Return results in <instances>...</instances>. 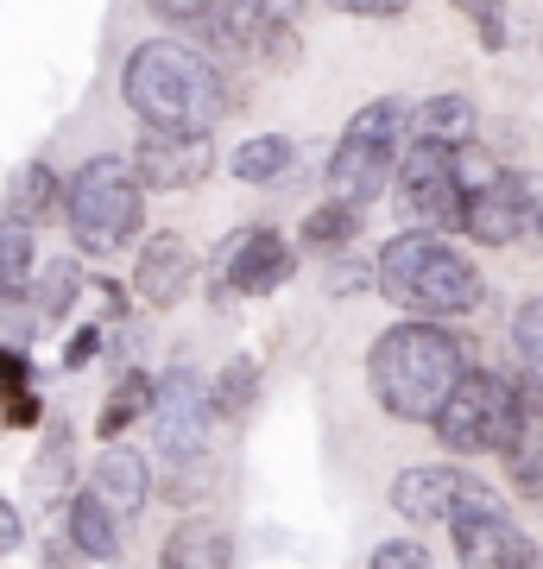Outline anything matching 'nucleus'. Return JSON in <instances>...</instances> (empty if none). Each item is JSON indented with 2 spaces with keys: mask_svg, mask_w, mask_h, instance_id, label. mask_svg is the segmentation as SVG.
I'll return each instance as SVG.
<instances>
[{
  "mask_svg": "<svg viewBox=\"0 0 543 569\" xmlns=\"http://www.w3.org/2000/svg\"><path fill=\"white\" fill-rule=\"evenodd\" d=\"M121 96L159 133H215V121L228 114V89L215 58L183 39L133 44V58L121 70Z\"/></svg>",
  "mask_w": 543,
  "mask_h": 569,
  "instance_id": "1",
  "label": "nucleus"
},
{
  "mask_svg": "<svg viewBox=\"0 0 543 569\" xmlns=\"http://www.w3.org/2000/svg\"><path fill=\"white\" fill-rule=\"evenodd\" d=\"M462 373H467L462 342H455L443 323H423V317L392 323L380 342H373V355H366L373 399H380L399 425H436L443 406L455 399V387H462Z\"/></svg>",
  "mask_w": 543,
  "mask_h": 569,
  "instance_id": "2",
  "label": "nucleus"
},
{
  "mask_svg": "<svg viewBox=\"0 0 543 569\" xmlns=\"http://www.w3.org/2000/svg\"><path fill=\"white\" fill-rule=\"evenodd\" d=\"M373 284H380L385 305H399L404 317H467V310L486 305V279L474 272L462 247L449 234H430V228H404L380 247L373 260Z\"/></svg>",
  "mask_w": 543,
  "mask_h": 569,
  "instance_id": "3",
  "label": "nucleus"
},
{
  "mask_svg": "<svg viewBox=\"0 0 543 569\" xmlns=\"http://www.w3.org/2000/svg\"><path fill=\"white\" fill-rule=\"evenodd\" d=\"M63 216H70L77 253H89V260H114L121 247H133L140 228H145V183H140V171H133V159L95 152V159L70 178Z\"/></svg>",
  "mask_w": 543,
  "mask_h": 569,
  "instance_id": "4",
  "label": "nucleus"
},
{
  "mask_svg": "<svg viewBox=\"0 0 543 569\" xmlns=\"http://www.w3.org/2000/svg\"><path fill=\"white\" fill-rule=\"evenodd\" d=\"M411 127V108L392 102V96H380V102H366L354 121L342 127V140H335V152H329V197L335 203H380L385 190L399 183V133Z\"/></svg>",
  "mask_w": 543,
  "mask_h": 569,
  "instance_id": "5",
  "label": "nucleus"
},
{
  "mask_svg": "<svg viewBox=\"0 0 543 569\" xmlns=\"http://www.w3.org/2000/svg\"><path fill=\"white\" fill-rule=\"evenodd\" d=\"M519 399H524V380H505V373H486V367H467L455 399L443 406L436 418V443L449 456H500L505 449V430L519 418Z\"/></svg>",
  "mask_w": 543,
  "mask_h": 569,
  "instance_id": "6",
  "label": "nucleus"
},
{
  "mask_svg": "<svg viewBox=\"0 0 543 569\" xmlns=\"http://www.w3.org/2000/svg\"><path fill=\"white\" fill-rule=\"evenodd\" d=\"M392 190H399L404 222L430 228V234H462L467 228V183H462V152L455 146L411 140Z\"/></svg>",
  "mask_w": 543,
  "mask_h": 569,
  "instance_id": "7",
  "label": "nucleus"
},
{
  "mask_svg": "<svg viewBox=\"0 0 543 569\" xmlns=\"http://www.w3.org/2000/svg\"><path fill=\"white\" fill-rule=\"evenodd\" d=\"M449 531H455L462 569H543V550L524 538V526L512 519V507H505L486 481L467 488V500L455 507Z\"/></svg>",
  "mask_w": 543,
  "mask_h": 569,
  "instance_id": "8",
  "label": "nucleus"
},
{
  "mask_svg": "<svg viewBox=\"0 0 543 569\" xmlns=\"http://www.w3.org/2000/svg\"><path fill=\"white\" fill-rule=\"evenodd\" d=\"M291 272H298L291 241H284L279 228L247 222L215 247V305L222 298H272L279 284H291Z\"/></svg>",
  "mask_w": 543,
  "mask_h": 569,
  "instance_id": "9",
  "label": "nucleus"
},
{
  "mask_svg": "<svg viewBox=\"0 0 543 569\" xmlns=\"http://www.w3.org/2000/svg\"><path fill=\"white\" fill-rule=\"evenodd\" d=\"M215 425L222 411L209 399L197 367H171L159 380V399H152V430H159V449L171 462H202L209 443H215Z\"/></svg>",
  "mask_w": 543,
  "mask_h": 569,
  "instance_id": "10",
  "label": "nucleus"
},
{
  "mask_svg": "<svg viewBox=\"0 0 543 569\" xmlns=\"http://www.w3.org/2000/svg\"><path fill=\"white\" fill-rule=\"evenodd\" d=\"M133 171L145 190H197L215 171V140L209 133H159L145 127V140L133 146Z\"/></svg>",
  "mask_w": 543,
  "mask_h": 569,
  "instance_id": "11",
  "label": "nucleus"
},
{
  "mask_svg": "<svg viewBox=\"0 0 543 569\" xmlns=\"http://www.w3.org/2000/svg\"><path fill=\"white\" fill-rule=\"evenodd\" d=\"M474 475H462L455 462H418V468H399L392 481V512L411 519V526H449L455 507L467 500Z\"/></svg>",
  "mask_w": 543,
  "mask_h": 569,
  "instance_id": "12",
  "label": "nucleus"
},
{
  "mask_svg": "<svg viewBox=\"0 0 543 569\" xmlns=\"http://www.w3.org/2000/svg\"><path fill=\"white\" fill-rule=\"evenodd\" d=\"M531 228V183L519 171H500V178L467 197V241L474 247H512Z\"/></svg>",
  "mask_w": 543,
  "mask_h": 569,
  "instance_id": "13",
  "label": "nucleus"
},
{
  "mask_svg": "<svg viewBox=\"0 0 543 569\" xmlns=\"http://www.w3.org/2000/svg\"><path fill=\"white\" fill-rule=\"evenodd\" d=\"M190 284H197V253L183 234H152L140 247V266H133V291H140V305L152 310H171L190 298Z\"/></svg>",
  "mask_w": 543,
  "mask_h": 569,
  "instance_id": "14",
  "label": "nucleus"
},
{
  "mask_svg": "<svg viewBox=\"0 0 543 569\" xmlns=\"http://www.w3.org/2000/svg\"><path fill=\"white\" fill-rule=\"evenodd\" d=\"M505 481L524 493V500H543V399L537 387L524 380V399H519V418H512V430H505Z\"/></svg>",
  "mask_w": 543,
  "mask_h": 569,
  "instance_id": "15",
  "label": "nucleus"
},
{
  "mask_svg": "<svg viewBox=\"0 0 543 569\" xmlns=\"http://www.w3.org/2000/svg\"><path fill=\"white\" fill-rule=\"evenodd\" d=\"M89 493H101L121 519H140L145 500H152L145 456H140V449H127V443H108V449H101V462H95V475H89Z\"/></svg>",
  "mask_w": 543,
  "mask_h": 569,
  "instance_id": "16",
  "label": "nucleus"
},
{
  "mask_svg": "<svg viewBox=\"0 0 543 569\" xmlns=\"http://www.w3.org/2000/svg\"><path fill=\"white\" fill-rule=\"evenodd\" d=\"M159 569H234V538L215 519H183L159 545Z\"/></svg>",
  "mask_w": 543,
  "mask_h": 569,
  "instance_id": "17",
  "label": "nucleus"
},
{
  "mask_svg": "<svg viewBox=\"0 0 543 569\" xmlns=\"http://www.w3.org/2000/svg\"><path fill=\"white\" fill-rule=\"evenodd\" d=\"M121 512L108 507L101 493H77L70 500V519H63V531L77 538V550L89 557V563H121Z\"/></svg>",
  "mask_w": 543,
  "mask_h": 569,
  "instance_id": "18",
  "label": "nucleus"
},
{
  "mask_svg": "<svg viewBox=\"0 0 543 569\" xmlns=\"http://www.w3.org/2000/svg\"><path fill=\"white\" fill-rule=\"evenodd\" d=\"M63 197H70V183H63L44 159H32V164L13 171V183H7V216L26 222V228H39V222H51V216L63 209Z\"/></svg>",
  "mask_w": 543,
  "mask_h": 569,
  "instance_id": "19",
  "label": "nucleus"
},
{
  "mask_svg": "<svg viewBox=\"0 0 543 569\" xmlns=\"http://www.w3.org/2000/svg\"><path fill=\"white\" fill-rule=\"evenodd\" d=\"M474 127H481V114H474V102L467 96H423L418 108H411V140H430V146H474Z\"/></svg>",
  "mask_w": 543,
  "mask_h": 569,
  "instance_id": "20",
  "label": "nucleus"
},
{
  "mask_svg": "<svg viewBox=\"0 0 543 569\" xmlns=\"http://www.w3.org/2000/svg\"><path fill=\"white\" fill-rule=\"evenodd\" d=\"M152 399H159V380L127 367L121 387L108 392V406H101V425H95V430H101V443H121V430H133L140 418H152Z\"/></svg>",
  "mask_w": 543,
  "mask_h": 569,
  "instance_id": "21",
  "label": "nucleus"
},
{
  "mask_svg": "<svg viewBox=\"0 0 543 569\" xmlns=\"http://www.w3.org/2000/svg\"><path fill=\"white\" fill-rule=\"evenodd\" d=\"M291 159H298V146L284 140V133H253V140H241L228 152V171L241 183H279L291 171Z\"/></svg>",
  "mask_w": 543,
  "mask_h": 569,
  "instance_id": "22",
  "label": "nucleus"
},
{
  "mask_svg": "<svg viewBox=\"0 0 543 569\" xmlns=\"http://www.w3.org/2000/svg\"><path fill=\"white\" fill-rule=\"evenodd\" d=\"M32 228L26 222H0V305H20V298H32Z\"/></svg>",
  "mask_w": 543,
  "mask_h": 569,
  "instance_id": "23",
  "label": "nucleus"
},
{
  "mask_svg": "<svg viewBox=\"0 0 543 569\" xmlns=\"http://www.w3.org/2000/svg\"><path fill=\"white\" fill-rule=\"evenodd\" d=\"M354 234H361V209L335 203V197H322V203L303 216V228H298V241L310 247V253H335V247H348Z\"/></svg>",
  "mask_w": 543,
  "mask_h": 569,
  "instance_id": "24",
  "label": "nucleus"
},
{
  "mask_svg": "<svg viewBox=\"0 0 543 569\" xmlns=\"http://www.w3.org/2000/svg\"><path fill=\"white\" fill-rule=\"evenodd\" d=\"M298 20H303V0H260V32H253V44L272 63H291L298 58Z\"/></svg>",
  "mask_w": 543,
  "mask_h": 569,
  "instance_id": "25",
  "label": "nucleus"
},
{
  "mask_svg": "<svg viewBox=\"0 0 543 569\" xmlns=\"http://www.w3.org/2000/svg\"><path fill=\"white\" fill-rule=\"evenodd\" d=\"M209 399H215L222 418H241V411L260 399V361H253V355H234V361L209 380Z\"/></svg>",
  "mask_w": 543,
  "mask_h": 569,
  "instance_id": "26",
  "label": "nucleus"
},
{
  "mask_svg": "<svg viewBox=\"0 0 543 569\" xmlns=\"http://www.w3.org/2000/svg\"><path fill=\"white\" fill-rule=\"evenodd\" d=\"M512 348L524 361V380L543 392V298H524L519 317H512Z\"/></svg>",
  "mask_w": 543,
  "mask_h": 569,
  "instance_id": "27",
  "label": "nucleus"
},
{
  "mask_svg": "<svg viewBox=\"0 0 543 569\" xmlns=\"http://www.w3.org/2000/svg\"><path fill=\"white\" fill-rule=\"evenodd\" d=\"M77 298H82V266L63 253V260L44 266V279H39V317L58 323L63 310H77Z\"/></svg>",
  "mask_w": 543,
  "mask_h": 569,
  "instance_id": "28",
  "label": "nucleus"
},
{
  "mask_svg": "<svg viewBox=\"0 0 543 569\" xmlns=\"http://www.w3.org/2000/svg\"><path fill=\"white\" fill-rule=\"evenodd\" d=\"M467 26H474V39L481 51H505L512 44V26H505V0H449Z\"/></svg>",
  "mask_w": 543,
  "mask_h": 569,
  "instance_id": "29",
  "label": "nucleus"
},
{
  "mask_svg": "<svg viewBox=\"0 0 543 569\" xmlns=\"http://www.w3.org/2000/svg\"><path fill=\"white\" fill-rule=\"evenodd\" d=\"M366 569H430V550L418 538H385V545H373Z\"/></svg>",
  "mask_w": 543,
  "mask_h": 569,
  "instance_id": "30",
  "label": "nucleus"
},
{
  "mask_svg": "<svg viewBox=\"0 0 543 569\" xmlns=\"http://www.w3.org/2000/svg\"><path fill=\"white\" fill-rule=\"evenodd\" d=\"M145 13L164 26H190V32H202V20L215 13V0H145Z\"/></svg>",
  "mask_w": 543,
  "mask_h": 569,
  "instance_id": "31",
  "label": "nucleus"
},
{
  "mask_svg": "<svg viewBox=\"0 0 543 569\" xmlns=\"http://www.w3.org/2000/svg\"><path fill=\"white\" fill-rule=\"evenodd\" d=\"M63 462H70V430L51 425V437H44V449H39V488H44V493H58Z\"/></svg>",
  "mask_w": 543,
  "mask_h": 569,
  "instance_id": "32",
  "label": "nucleus"
},
{
  "mask_svg": "<svg viewBox=\"0 0 543 569\" xmlns=\"http://www.w3.org/2000/svg\"><path fill=\"white\" fill-rule=\"evenodd\" d=\"M20 392H32V367H26V355H13V348H0V411L13 406Z\"/></svg>",
  "mask_w": 543,
  "mask_h": 569,
  "instance_id": "33",
  "label": "nucleus"
},
{
  "mask_svg": "<svg viewBox=\"0 0 543 569\" xmlns=\"http://www.w3.org/2000/svg\"><path fill=\"white\" fill-rule=\"evenodd\" d=\"M322 7H335V13H354V20H399L411 0H322Z\"/></svg>",
  "mask_w": 543,
  "mask_h": 569,
  "instance_id": "34",
  "label": "nucleus"
},
{
  "mask_svg": "<svg viewBox=\"0 0 543 569\" xmlns=\"http://www.w3.org/2000/svg\"><path fill=\"white\" fill-rule=\"evenodd\" d=\"M20 545H26V519H20V507L0 493V557H13Z\"/></svg>",
  "mask_w": 543,
  "mask_h": 569,
  "instance_id": "35",
  "label": "nucleus"
},
{
  "mask_svg": "<svg viewBox=\"0 0 543 569\" xmlns=\"http://www.w3.org/2000/svg\"><path fill=\"white\" fill-rule=\"evenodd\" d=\"M0 418H7V425H13V430H32V425H39V418H44L39 392H20V399H13V406L0 411Z\"/></svg>",
  "mask_w": 543,
  "mask_h": 569,
  "instance_id": "36",
  "label": "nucleus"
},
{
  "mask_svg": "<svg viewBox=\"0 0 543 569\" xmlns=\"http://www.w3.org/2000/svg\"><path fill=\"white\" fill-rule=\"evenodd\" d=\"M95 348H101V323H82V329H77V342L63 348V367H82L89 355H95Z\"/></svg>",
  "mask_w": 543,
  "mask_h": 569,
  "instance_id": "37",
  "label": "nucleus"
},
{
  "mask_svg": "<svg viewBox=\"0 0 543 569\" xmlns=\"http://www.w3.org/2000/svg\"><path fill=\"white\" fill-rule=\"evenodd\" d=\"M531 228H537V241H543V183H531Z\"/></svg>",
  "mask_w": 543,
  "mask_h": 569,
  "instance_id": "38",
  "label": "nucleus"
}]
</instances>
